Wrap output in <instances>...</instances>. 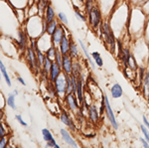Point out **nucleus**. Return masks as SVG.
Returning <instances> with one entry per match:
<instances>
[{
	"label": "nucleus",
	"mask_w": 149,
	"mask_h": 148,
	"mask_svg": "<svg viewBox=\"0 0 149 148\" xmlns=\"http://www.w3.org/2000/svg\"><path fill=\"white\" fill-rule=\"evenodd\" d=\"M79 44H80V46H81V51L84 52V54H85L86 58L88 59V64H90V66L92 67L93 70H95V60L92 59V57H91V55L88 54V49H86V47L85 43H84L83 41H81V40H79Z\"/></svg>",
	"instance_id": "4468645a"
},
{
	"label": "nucleus",
	"mask_w": 149,
	"mask_h": 148,
	"mask_svg": "<svg viewBox=\"0 0 149 148\" xmlns=\"http://www.w3.org/2000/svg\"><path fill=\"white\" fill-rule=\"evenodd\" d=\"M83 88H84V82L83 79H80V77H78V88H77V94L76 97H78L79 102L80 104H81L84 102V92H83Z\"/></svg>",
	"instance_id": "dca6fc26"
},
{
	"label": "nucleus",
	"mask_w": 149,
	"mask_h": 148,
	"mask_svg": "<svg viewBox=\"0 0 149 148\" xmlns=\"http://www.w3.org/2000/svg\"><path fill=\"white\" fill-rule=\"evenodd\" d=\"M74 15H76V17L78 18V19H80V20L81 21H84V22H86V17L85 15H84L79 10L78 8H77L76 6H74Z\"/></svg>",
	"instance_id": "2f4dec72"
},
{
	"label": "nucleus",
	"mask_w": 149,
	"mask_h": 148,
	"mask_svg": "<svg viewBox=\"0 0 149 148\" xmlns=\"http://www.w3.org/2000/svg\"><path fill=\"white\" fill-rule=\"evenodd\" d=\"M143 123L145 124L146 127H147L148 129H149V121L147 120V118H146L145 116H143Z\"/></svg>",
	"instance_id": "79ce46f5"
},
{
	"label": "nucleus",
	"mask_w": 149,
	"mask_h": 148,
	"mask_svg": "<svg viewBox=\"0 0 149 148\" xmlns=\"http://www.w3.org/2000/svg\"><path fill=\"white\" fill-rule=\"evenodd\" d=\"M58 26H59V23H58L57 20H53L52 22H50L48 24V28H47V34L49 36H52L56 32Z\"/></svg>",
	"instance_id": "b1692460"
},
{
	"label": "nucleus",
	"mask_w": 149,
	"mask_h": 148,
	"mask_svg": "<svg viewBox=\"0 0 149 148\" xmlns=\"http://www.w3.org/2000/svg\"><path fill=\"white\" fill-rule=\"evenodd\" d=\"M110 92H111V97H113V99H118V97H122V94H123V90L121 89V85L117 83L112 85L111 90H110Z\"/></svg>",
	"instance_id": "f3484780"
},
{
	"label": "nucleus",
	"mask_w": 149,
	"mask_h": 148,
	"mask_svg": "<svg viewBox=\"0 0 149 148\" xmlns=\"http://www.w3.org/2000/svg\"><path fill=\"white\" fill-rule=\"evenodd\" d=\"M42 135H43V138H44V140L46 142H49V141H51V140L54 139L52 132L48 129V128H44V129H42Z\"/></svg>",
	"instance_id": "c85d7f7f"
},
{
	"label": "nucleus",
	"mask_w": 149,
	"mask_h": 148,
	"mask_svg": "<svg viewBox=\"0 0 149 148\" xmlns=\"http://www.w3.org/2000/svg\"><path fill=\"white\" fill-rule=\"evenodd\" d=\"M88 118L93 123H97L100 120V113L97 111V108L95 104H90L88 109Z\"/></svg>",
	"instance_id": "ddd939ff"
},
{
	"label": "nucleus",
	"mask_w": 149,
	"mask_h": 148,
	"mask_svg": "<svg viewBox=\"0 0 149 148\" xmlns=\"http://www.w3.org/2000/svg\"><path fill=\"white\" fill-rule=\"evenodd\" d=\"M7 142H8V137H7V135H5V136H2L1 140H0V148L7 147Z\"/></svg>",
	"instance_id": "e433bc0d"
},
{
	"label": "nucleus",
	"mask_w": 149,
	"mask_h": 148,
	"mask_svg": "<svg viewBox=\"0 0 149 148\" xmlns=\"http://www.w3.org/2000/svg\"><path fill=\"white\" fill-rule=\"evenodd\" d=\"M79 50H78V47H77V45L74 44L73 42V40H72L71 42V47H70V51H69V56L71 57L72 59H74V58H78L79 57Z\"/></svg>",
	"instance_id": "393cba45"
},
{
	"label": "nucleus",
	"mask_w": 149,
	"mask_h": 148,
	"mask_svg": "<svg viewBox=\"0 0 149 148\" xmlns=\"http://www.w3.org/2000/svg\"><path fill=\"white\" fill-rule=\"evenodd\" d=\"M49 1L48 0H39L37 3V9L39 10V15L42 16L44 12H46V9L49 5Z\"/></svg>",
	"instance_id": "412c9836"
},
{
	"label": "nucleus",
	"mask_w": 149,
	"mask_h": 148,
	"mask_svg": "<svg viewBox=\"0 0 149 148\" xmlns=\"http://www.w3.org/2000/svg\"><path fill=\"white\" fill-rule=\"evenodd\" d=\"M34 1H35V2H38V1H39V0H34Z\"/></svg>",
	"instance_id": "a18cd8bd"
},
{
	"label": "nucleus",
	"mask_w": 149,
	"mask_h": 148,
	"mask_svg": "<svg viewBox=\"0 0 149 148\" xmlns=\"http://www.w3.org/2000/svg\"><path fill=\"white\" fill-rule=\"evenodd\" d=\"M16 119H17V121L19 123H20L21 125H23V126H27V123L25 122V121L23 120L22 119V116L20 115V114H17V115H16Z\"/></svg>",
	"instance_id": "58836bf2"
},
{
	"label": "nucleus",
	"mask_w": 149,
	"mask_h": 148,
	"mask_svg": "<svg viewBox=\"0 0 149 148\" xmlns=\"http://www.w3.org/2000/svg\"><path fill=\"white\" fill-rule=\"evenodd\" d=\"M79 1H80V2H81V3H84V2H85V1H86V0H79Z\"/></svg>",
	"instance_id": "c03bdc74"
},
{
	"label": "nucleus",
	"mask_w": 149,
	"mask_h": 148,
	"mask_svg": "<svg viewBox=\"0 0 149 148\" xmlns=\"http://www.w3.org/2000/svg\"><path fill=\"white\" fill-rule=\"evenodd\" d=\"M57 50H58V48L56 46H54V45H52V46L46 51V57L54 61L55 56H56V53H57Z\"/></svg>",
	"instance_id": "a878e982"
},
{
	"label": "nucleus",
	"mask_w": 149,
	"mask_h": 148,
	"mask_svg": "<svg viewBox=\"0 0 149 148\" xmlns=\"http://www.w3.org/2000/svg\"><path fill=\"white\" fill-rule=\"evenodd\" d=\"M63 73V70H62V67H60L56 62H53V65L51 68V71H50L49 74V80L51 83H54L55 81L59 78V76Z\"/></svg>",
	"instance_id": "1a4fd4ad"
},
{
	"label": "nucleus",
	"mask_w": 149,
	"mask_h": 148,
	"mask_svg": "<svg viewBox=\"0 0 149 148\" xmlns=\"http://www.w3.org/2000/svg\"><path fill=\"white\" fill-rule=\"evenodd\" d=\"M26 57H27V62L30 68L32 69V71L38 72L41 70V67L39 63H38L37 53H36L35 50H33L31 47H27V49H26Z\"/></svg>",
	"instance_id": "f03ea898"
},
{
	"label": "nucleus",
	"mask_w": 149,
	"mask_h": 148,
	"mask_svg": "<svg viewBox=\"0 0 149 148\" xmlns=\"http://www.w3.org/2000/svg\"><path fill=\"white\" fill-rule=\"evenodd\" d=\"M0 70H1L2 76H3V77H4V80H5L6 83H7V85H8V87H11V85H12L11 79H10V77H9L8 73H7L6 68H5V66H4L3 62H0Z\"/></svg>",
	"instance_id": "4be33fe9"
},
{
	"label": "nucleus",
	"mask_w": 149,
	"mask_h": 148,
	"mask_svg": "<svg viewBox=\"0 0 149 148\" xmlns=\"http://www.w3.org/2000/svg\"><path fill=\"white\" fill-rule=\"evenodd\" d=\"M64 99H65V101H66L67 106H68V108L71 111H73V113H76L77 111L80 109V106H79L80 102H78L79 101L78 97H77L74 94H67Z\"/></svg>",
	"instance_id": "423d86ee"
},
{
	"label": "nucleus",
	"mask_w": 149,
	"mask_h": 148,
	"mask_svg": "<svg viewBox=\"0 0 149 148\" xmlns=\"http://www.w3.org/2000/svg\"><path fill=\"white\" fill-rule=\"evenodd\" d=\"M85 6H86V13H90L91 10L93 9V0H86L85 1ZM86 14V15H88Z\"/></svg>",
	"instance_id": "72a5a7b5"
},
{
	"label": "nucleus",
	"mask_w": 149,
	"mask_h": 148,
	"mask_svg": "<svg viewBox=\"0 0 149 148\" xmlns=\"http://www.w3.org/2000/svg\"><path fill=\"white\" fill-rule=\"evenodd\" d=\"M17 81L21 83V85H26V83L24 82V80H23V79L21 78V77H18V78H17Z\"/></svg>",
	"instance_id": "37998d69"
},
{
	"label": "nucleus",
	"mask_w": 149,
	"mask_h": 148,
	"mask_svg": "<svg viewBox=\"0 0 149 148\" xmlns=\"http://www.w3.org/2000/svg\"><path fill=\"white\" fill-rule=\"evenodd\" d=\"M140 128H141V131L143 132L145 139L149 142V129H148L147 127H146L145 124H144V125H141V126H140Z\"/></svg>",
	"instance_id": "f704fd0d"
},
{
	"label": "nucleus",
	"mask_w": 149,
	"mask_h": 148,
	"mask_svg": "<svg viewBox=\"0 0 149 148\" xmlns=\"http://www.w3.org/2000/svg\"><path fill=\"white\" fill-rule=\"evenodd\" d=\"M58 18L60 19V21L63 24H68V18H67V16L65 15L63 12H59L58 13Z\"/></svg>",
	"instance_id": "c9c22d12"
},
{
	"label": "nucleus",
	"mask_w": 149,
	"mask_h": 148,
	"mask_svg": "<svg viewBox=\"0 0 149 148\" xmlns=\"http://www.w3.org/2000/svg\"><path fill=\"white\" fill-rule=\"evenodd\" d=\"M55 10L53 8V6L51 4H49L46 9V12H45V19L47 20L48 23L52 22L53 20H55Z\"/></svg>",
	"instance_id": "aec40b11"
},
{
	"label": "nucleus",
	"mask_w": 149,
	"mask_h": 148,
	"mask_svg": "<svg viewBox=\"0 0 149 148\" xmlns=\"http://www.w3.org/2000/svg\"><path fill=\"white\" fill-rule=\"evenodd\" d=\"M54 87L56 89L58 97H66V90H67V83H66V78H65V74L62 73L59 76V78L54 82Z\"/></svg>",
	"instance_id": "39448f33"
},
{
	"label": "nucleus",
	"mask_w": 149,
	"mask_h": 148,
	"mask_svg": "<svg viewBox=\"0 0 149 148\" xmlns=\"http://www.w3.org/2000/svg\"><path fill=\"white\" fill-rule=\"evenodd\" d=\"M61 136L63 138V140L65 142L67 143L68 145L72 147H79V144L77 143L76 140L74 139L73 137H72L71 133L69 132L67 129H64V128H62L61 129Z\"/></svg>",
	"instance_id": "9d476101"
},
{
	"label": "nucleus",
	"mask_w": 149,
	"mask_h": 148,
	"mask_svg": "<svg viewBox=\"0 0 149 148\" xmlns=\"http://www.w3.org/2000/svg\"><path fill=\"white\" fill-rule=\"evenodd\" d=\"M46 146H47V147L60 148V145H58V144H57V142H56V140H55V139H53V140H51V141L47 142V145H46Z\"/></svg>",
	"instance_id": "4c0bfd02"
},
{
	"label": "nucleus",
	"mask_w": 149,
	"mask_h": 148,
	"mask_svg": "<svg viewBox=\"0 0 149 148\" xmlns=\"http://www.w3.org/2000/svg\"><path fill=\"white\" fill-rule=\"evenodd\" d=\"M7 134L5 128H4V124L3 123H1V125H0V136H5V135Z\"/></svg>",
	"instance_id": "ea45409f"
},
{
	"label": "nucleus",
	"mask_w": 149,
	"mask_h": 148,
	"mask_svg": "<svg viewBox=\"0 0 149 148\" xmlns=\"http://www.w3.org/2000/svg\"><path fill=\"white\" fill-rule=\"evenodd\" d=\"M88 17L91 26H92L93 29H97L98 26H100V22H102V14H100V9L97 6H93L91 12L88 14Z\"/></svg>",
	"instance_id": "20e7f679"
},
{
	"label": "nucleus",
	"mask_w": 149,
	"mask_h": 148,
	"mask_svg": "<svg viewBox=\"0 0 149 148\" xmlns=\"http://www.w3.org/2000/svg\"><path fill=\"white\" fill-rule=\"evenodd\" d=\"M143 94L146 99H149V72H146L142 82Z\"/></svg>",
	"instance_id": "6ab92c4d"
},
{
	"label": "nucleus",
	"mask_w": 149,
	"mask_h": 148,
	"mask_svg": "<svg viewBox=\"0 0 149 148\" xmlns=\"http://www.w3.org/2000/svg\"><path fill=\"white\" fill-rule=\"evenodd\" d=\"M127 68L131 69L132 71H135L136 69H137V65H136V62L135 60H134L133 56L130 55V57H129V60H128V67Z\"/></svg>",
	"instance_id": "473e14b6"
},
{
	"label": "nucleus",
	"mask_w": 149,
	"mask_h": 148,
	"mask_svg": "<svg viewBox=\"0 0 149 148\" xmlns=\"http://www.w3.org/2000/svg\"><path fill=\"white\" fill-rule=\"evenodd\" d=\"M36 53H37V59H38V63H39L40 67L42 68L43 65H44L45 63V60H46V54H44L42 51L38 48L37 51H36Z\"/></svg>",
	"instance_id": "bb28decb"
},
{
	"label": "nucleus",
	"mask_w": 149,
	"mask_h": 148,
	"mask_svg": "<svg viewBox=\"0 0 149 148\" xmlns=\"http://www.w3.org/2000/svg\"><path fill=\"white\" fill-rule=\"evenodd\" d=\"M53 62H54L53 60L47 58V57H46V60H45L44 65H43V67L41 68V72H42V75L45 76L46 78H49V74H50V71H51Z\"/></svg>",
	"instance_id": "2eb2a0df"
},
{
	"label": "nucleus",
	"mask_w": 149,
	"mask_h": 148,
	"mask_svg": "<svg viewBox=\"0 0 149 148\" xmlns=\"http://www.w3.org/2000/svg\"><path fill=\"white\" fill-rule=\"evenodd\" d=\"M65 35H66V30H65V28L63 26V23H60L57 28V30H56V32L51 36L52 44L54 45V46H56L57 48H59L60 43L62 42V40H63Z\"/></svg>",
	"instance_id": "0eeeda50"
},
{
	"label": "nucleus",
	"mask_w": 149,
	"mask_h": 148,
	"mask_svg": "<svg viewBox=\"0 0 149 148\" xmlns=\"http://www.w3.org/2000/svg\"><path fill=\"white\" fill-rule=\"evenodd\" d=\"M102 37L104 39V42L107 43V45H109L111 52H115V38L114 35L112 33V30L110 28L109 24L107 22H103L102 25Z\"/></svg>",
	"instance_id": "f257e3e1"
},
{
	"label": "nucleus",
	"mask_w": 149,
	"mask_h": 148,
	"mask_svg": "<svg viewBox=\"0 0 149 148\" xmlns=\"http://www.w3.org/2000/svg\"><path fill=\"white\" fill-rule=\"evenodd\" d=\"M73 59L69 56V55H64L63 58V64H62V70L63 73L72 75L73 74Z\"/></svg>",
	"instance_id": "6e6552de"
},
{
	"label": "nucleus",
	"mask_w": 149,
	"mask_h": 148,
	"mask_svg": "<svg viewBox=\"0 0 149 148\" xmlns=\"http://www.w3.org/2000/svg\"><path fill=\"white\" fill-rule=\"evenodd\" d=\"M103 101H104V106H105V114H107V118H109L110 124L112 125V127L114 128L115 130L118 129V123H117L116 119H115V115L112 111V108L110 106V104H109V97H107V94H103Z\"/></svg>",
	"instance_id": "7ed1b4c3"
},
{
	"label": "nucleus",
	"mask_w": 149,
	"mask_h": 148,
	"mask_svg": "<svg viewBox=\"0 0 149 148\" xmlns=\"http://www.w3.org/2000/svg\"><path fill=\"white\" fill-rule=\"evenodd\" d=\"M60 119L62 120V122L64 123L65 125H67L68 127L71 129L72 131H76V125H74V121L72 120V118L70 117V115L66 113V110H63L60 114Z\"/></svg>",
	"instance_id": "9b49d317"
},
{
	"label": "nucleus",
	"mask_w": 149,
	"mask_h": 148,
	"mask_svg": "<svg viewBox=\"0 0 149 148\" xmlns=\"http://www.w3.org/2000/svg\"><path fill=\"white\" fill-rule=\"evenodd\" d=\"M81 71H83V69H81V64L78 63V62H74V64H73V75L77 76V77H80V76H81Z\"/></svg>",
	"instance_id": "cd10ccee"
},
{
	"label": "nucleus",
	"mask_w": 149,
	"mask_h": 148,
	"mask_svg": "<svg viewBox=\"0 0 149 148\" xmlns=\"http://www.w3.org/2000/svg\"><path fill=\"white\" fill-rule=\"evenodd\" d=\"M63 58H64V55L61 53V51H60L59 49H58L56 56H55V59H54V62H56L60 67H62V64H63Z\"/></svg>",
	"instance_id": "7c9ffc66"
},
{
	"label": "nucleus",
	"mask_w": 149,
	"mask_h": 148,
	"mask_svg": "<svg viewBox=\"0 0 149 148\" xmlns=\"http://www.w3.org/2000/svg\"><path fill=\"white\" fill-rule=\"evenodd\" d=\"M140 141H141V143H142L143 147H145V148L149 147V142L145 139V137H144V138H140Z\"/></svg>",
	"instance_id": "a19ab883"
},
{
	"label": "nucleus",
	"mask_w": 149,
	"mask_h": 148,
	"mask_svg": "<svg viewBox=\"0 0 149 148\" xmlns=\"http://www.w3.org/2000/svg\"><path fill=\"white\" fill-rule=\"evenodd\" d=\"M71 42H72L71 38L68 37L67 35H65L63 40H62V42L60 43V46H59V50L61 51V53L63 55H69L70 47H71Z\"/></svg>",
	"instance_id": "f8f14e48"
},
{
	"label": "nucleus",
	"mask_w": 149,
	"mask_h": 148,
	"mask_svg": "<svg viewBox=\"0 0 149 148\" xmlns=\"http://www.w3.org/2000/svg\"><path fill=\"white\" fill-rule=\"evenodd\" d=\"M92 57H93V59L95 60V64H97L98 67H102L103 61H102V57H100V55L98 52H93V53H92Z\"/></svg>",
	"instance_id": "c756f323"
},
{
	"label": "nucleus",
	"mask_w": 149,
	"mask_h": 148,
	"mask_svg": "<svg viewBox=\"0 0 149 148\" xmlns=\"http://www.w3.org/2000/svg\"><path fill=\"white\" fill-rule=\"evenodd\" d=\"M18 94V90H15L13 92H11V94H9L8 99H7V104L11 107L12 109H15L16 106H15V97Z\"/></svg>",
	"instance_id": "5701e85b"
},
{
	"label": "nucleus",
	"mask_w": 149,
	"mask_h": 148,
	"mask_svg": "<svg viewBox=\"0 0 149 148\" xmlns=\"http://www.w3.org/2000/svg\"><path fill=\"white\" fill-rule=\"evenodd\" d=\"M18 37H19V47H20L21 50H26L27 49V36H26L25 33L23 32V30H19L18 31Z\"/></svg>",
	"instance_id": "a211bd4d"
}]
</instances>
